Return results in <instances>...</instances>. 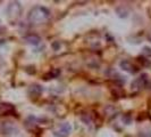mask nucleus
Instances as JSON below:
<instances>
[{"label": "nucleus", "instance_id": "obj_9", "mask_svg": "<svg viewBox=\"0 0 151 137\" xmlns=\"http://www.w3.org/2000/svg\"><path fill=\"white\" fill-rule=\"evenodd\" d=\"M149 40H150V41H151V33H150V34H149Z\"/></svg>", "mask_w": 151, "mask_h": 137}, {"label": "nucleus", "instance_id": "obj_7", "mask_svg": "<svg viewBox=\"0 0 151 137\" xmlns=\"http://www.w3.org/2000/svg\"><path fill=\"white\" fill-rule=\"evenodd\" d=\"M25 40L29 42V44H31V45H39V42L41 41V39H40V37H38V36H27L26 38H25Z\"/></svg>", "mask_w": 151, "mask_h": 137}, {"label": "nucleus", "instance_id": "obj_3", "mask_svg": "<svg viewBox=\"0 0 151 137\" xmlns=\"http://www.w3.org/2000/svg\"><path fill=\"white\" fill-rule=\"evenodd\" d=\"M7 13L10 18H17L21 14V5L18 2H12L8 6Z\"/></svg>", "mask_w": 151, "mask_h": 137}, {"label": "nucleus", "instance_id": "obj_5", "mask_svg": "<svg viewBox=\"0 0 151 137\" xmlns=\"http://www.w3.org/2000/svg\"><path fill=\"white\" fill-rule=\"evenodd\" d=\"M147 82H148V74L143 73V74H141L139 78H136L135 80L132 82V88L133 89H139V88L145 86Z\"/></svg>", "mask_w": 151, "mask_h": 137}, {"label": "nucleus", "instance_id": "obj_8", "mask_svg": "<svg viewBox=\"0 0 151 137\" xmlns=\"http://www.w3.org/2000/svg\"><path fill=\"white\" fill-rule=\"evenodd\" d=\"M144 53L151 55V49H150V48H148V47H144Z\"/></svg>", "mask_w": 151, "mask_h": 137}, {"label": "nucleus", "instance_id": "obj_1", "mask_svg": "<svg viewBox=\"0 0 151 137\" xmlns=\"http://www.w3.org/2000/svg\"><path fill=\"white\" fill-rule=\"evenodd\" d=\"M50 16L49 9L42 6H35L30 10L27 20L32 24H42L45 23Z\"/></svg>", "mask_w": 151, "mask_h": 137}, {"label": "nucleus", "instance_id": "obj_6", "mask_svg": "<svg viewBox=\"0 0 151 137\" xmlns=\"http://www.w3.org/2000/svg\"><path fill=\"white\" fill-rule=\"evenodd\" d=\"M29 93H30V95H32V96H39L42 93V87H40L39 85H33V86L30 87Z\"/></svg>", "mask_w": 151, "mask_h": 137}, {"label": "nucleus", "instance_id": "obj_4", "mask_svg": "<svg viewBox=\"0 0 151 137\" xmlns=\"http://www.w3.org/2000/svg\"><path fill=\"white\" fill-rule=\"evenodd\" d=\"M119 66H121L124 71H126V72H129L131 74H135L136 72H139V68H136L135 65H133V63L129 60H124V61H122L119 63Z\"/></svg>", "mask_w": 151, "mask_h": 137}, {"label": "nucleus", "instance_id": "obj_2", "mask_svg": "<svg viewBox=\"0 0 151 137\" xmlns=\"http://www.w3.org/2000/svg\"><path fill=\"white\" fill-rule=\"evenodd\" d=\"M72 131V126L68 122H64L58 127V129L55 130V136L56 137H68Z\"/></svg>", "mask_w": 151, "mask_h": 137}]
</instances>
